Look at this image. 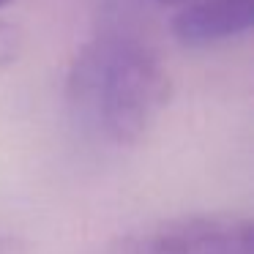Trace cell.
I'll return each instance as SVG.
<instances>
[{
    "mask_svg": "<svg viewBox=\"0 0 254 254\" xmlns=\"http://www.w3.org/2000/svg\"><path fill=\"white\" fill-rule=\"evenodd\" d=\"M68 93L107 139L134 145L170 101V74L142 39L101 36L79 52Z\"/></svg>",
    "mask_w": 254,
    "mask_h": 254,
    "instance_id": "obj_1",
    "label": "cell"
},
{
    "mask_svg": "<svg viewBox=\"0 0 254 254\" xmlns=\"http://www.w3.org/2000/svg\"><path fill=\"white\" fill-rule=\"evenodd\" d=\"M19 249V241L11 235H0V254H14Z\"/></svg>",
    "mask_w": 254,
    "mask_h": 254,
    "instance_id": "obj_5",
    "label": "cell"
},
{
    "mask_svg": "<svg viewBox=\"0 0 254 254\" xmlns=\"http://www.w3.org/2000/svg\"><path fill=\"white\" fill-rule=\"evenodd\" d=\"M128 254H252V224L241 216H183L137 238Z\"/></svg>",
    "mask_w": 254,
    "mask_h": 254,
    "instance_id": "obj_2",
    "label": "cell"
},
{
    "mask_svg": "<svg viewBox=\"0 0 254 254\" xmlns=\"http://www.w3.org/2000/svg\"><path fill=\"white\" fill-rule=\"evenodd\" d=\"M8 3H11V0H0V8H3V6H8Z\"/></svg>",
    "mask_w": 254,
    "mask_h": 254,
    "instance_id": "obj_7",
    "label": "cell"
},
{
    "mask_svg": "<svg viewBox=\"0 0 254 254\" xmlns=\"http://www.w3.org/2000/svg\"><path fill=\"white\" fill-rule=\"evenodd\" d=\"M156 3H161V6H178V3H186V0H156Z\"/></svg>",
    "mask_w": 254,
    "mask_h": 254,
    "instance_id": "obj_6",
    "label": "cell"
},
{
    "mask_svg": "<svg viewBox=\"0 0 254 254\" xmlns=\"http://www.w3.org/2000/svg\"><path fill=\"white\" fill-rule=\"evenodd\" d=\"M22 41H25L22 30H19L17 25L0 19V71L8 68L19 58V52H22Z\"/></svg>",
    "mask_w": 254,
    "mask_h": 254,
    "instance_id": "obj_4",
    "label": "cell"
},
{
    "mask_svg": "<svg viewBox=\"0 0 254 254\" xmlns=\"http://www.w3.org/2000/svg\"><path fill=\"white\" fill-rule=\"evenodd\" d=\"M254 22V0H189L172 19V33L186 47H210L246 33Z\"/></svg>",
    "mask_w": 254,
    "mask_h": 254,
    "instance_id": "obj_3",
    "label": "cell"
}]
</instances>
